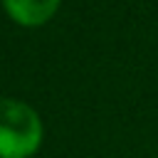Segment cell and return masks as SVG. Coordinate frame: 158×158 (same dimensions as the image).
Returning <instances> with one entry per match:
<instances>
[{
	"instance_id": "1",
	"label": "cell",
	"mask_w": 158,
	"mask_h": 158,
	"mask_svg": "<svg viewBox=\"0 0 158 158\" xmlns=\"http://www.w3.org/2000/svg\"><path fill=\"white\" fill-rule=\"evenodd\" d=\"M42 143L37 111L17 99H0V158H30Z\"/></svg>"
},
{
	"instance_id": "2",
	"label": "cell",
	"mask_w": 158,
	"mask_h": 158,
	"mask_svg": "<svg viewBox=\"0 0 158 158\" xmlns=\"http://www.w3.org/2000/svg\"><path fill=\"white\" fill-rule=\"evenodd\" d=\"M7 15L25 25V27H35V25H44L59 7V0H2Z\"/></svg>"
}]
</instances>
